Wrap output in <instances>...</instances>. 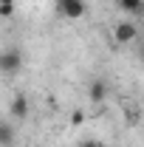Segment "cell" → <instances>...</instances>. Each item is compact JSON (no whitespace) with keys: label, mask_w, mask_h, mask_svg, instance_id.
Returning a JSON list of instances; mask_svg holds the SVG:
<instances>
[{"label":"cell","mask_w":144,"mask_h":147,"mask_svg":"<svg viewBox=\"0 0 144 147\" xmlns=\"http://www.w3.org/2000/svg\"><path fill=\"white\" fill-rule=\"evenodd\" d=\"M0 17H14V0H0Z\"/></svg>","instance_id":"9"},{"label":"cell","mask_w":144,"mask_h":147,"mask_svg":"<svg viewBox=\"0 0 144 147\" xmlns=\"http://www.w3.org/2000/svg\"><path fill=\"white\" fill-rule=\"evenodd\" d=\"M141 62H144V48H141Z\"/></svg>","instance_id":"12"},{"label":"cell","mask_w":144,"mask_h":147,"mask_svg":"<svg viewBox=\"0 0 144 147\" xmlns=\"http://www.w3.org/2000/svg\"><path fill=\"white\" fill-rule=\"evenodd\" d=\"M11 142H14V127L0 119V147H9Z\"/></svg>","instance_id":"7"},{"label":"cell","mask_w":144,"mask_h":147,"mask_svg":"<svg viewBox=\"0 0 144 147\" xmlns=\"http://www.w3.org/2000/svg\"><path fill=\"white\" fill-rule=\"evenodd\" d=\"M141 17H144V9H141Z\"/></svg>","instance_id":"13"},{"label":"cell","mask_w":144,"mask_h":147,"mask_svg":"<svg viewBox=\"0 0 144 147\" xmlns=\"http://www.w3.org/2000/svg\"><path fill=\"white\" fill-rule=\"evenodd\" d=\"M79 147H102V144H99V142H93V139H88V142H82Z\"/></svg>","instance_id":"11"},{"label":"cell","mask_w":144,"mask_h":147,"mask_svg":"<svg viewBox=\"0 0 144 147\" xmlns=\"http://www.w3.org/2000/svg\"><path fill=\"white\" fill-rule=\"evenodd\" d=\"M141 127H144V122H141Z\"/></svg>","instance_id":"14"},{"label":"cell","mask_w":144,"mask_h":147,"mask_svg":"<svg viewBox=\"0 0 144 147\" xmlns=\"http://www.w3.org/2000/svg\"><path fill=\"white\" fill-rule=\"evenodd\" d=\"M124 122L133 127V125H139V122H144L141 119V113H139V108L136 105H130V108H124Z\"/></svg>","instance_id":"8"},{"label":"cell","mask_w":144,"mask_h":147,"mask_svg":"<svg viewBox=\"0 0 144 147\" xmlns=\"http://www.w3.org/2000/svg\"><path fill=\"white\" fill-rule=\"evenodd\" d=\"M11 116H14V119H26V116H28V99H26L23 93H17V96L11 99Z\"/></svg>","instance_id":"4"},{"label":"cell","mask_w":144,"mask_h":147,"mask_svg":"<svg viewBox=\"0 0 144 147\" xmlns=\"http://www.w3.org/2000/svg\"><path fill=\"white\" fill-rule=\"evenodd\" d=\"M82 122H85V113H82V110H73V113H71V125H73V127H79Z\"/></svg>","instance_id":"10"},{"label":"cell","mask_w":144,"mask_h":147,"mask_svg":"<svg viewBox=\"0 0 144 147\" xmlns=\"http://www.w3.org/2000/svg\"><path fill=\"white\" fill-rule=\"evenodd\" d=\"M119 9H122L124 14H141L144 0H119Z\"/></svg>","instance_id":"6"},{"label":"cell","mask_w":144,"mask_h":147,"mask_svg":"<svg viewBox=\"0 0 144 147\" xmlns=\"http://www.w3.org/2000/svg\"><path fill=\"white\" fill-rule=\"evenodd\" d=\"M57 11L68 20H79L85 14V0H57Z\"/></svg>","instance_id":"2"},{"label":"cell","mask_w":144,"mask_h":147,"mask_svg":"<svg viewBox=\"0 0 144 147\" xmlns=\"http://www.w3.org/2000/svg\"><path fill=\"white\" fill-rule=\"evenodd\" d=\"M20 65H23V57H20L17 48H3L0 51V74L11 76V74L20 71Z\"/></svg>","instance_id":"1"},{"label":"cell","mask_w":144,"mask_h":147,"mask_svg":"<svg viewBox=\"0 0 144 147\" xmlns=\"http://www.w3.org/2000/svg\"><path fill=\"white\" fill-rule=\"evenodd\" d=\"M108 96V82L105 79H93V85H90V102H102Z\"/></svg>","instance_id":"5"},{"label":"cell","mask_w":144,"mask_h":147,"mask_svg":"<svg viewBox=\"0 0 144 147\" xmlns=\"http://www.w3.org/2000/svg\"><path fill=\"white\" fill-rule=\"evenodd\" d=\"M139 37V28L133 26V23H119L116 28H113V40L119 42V45H127V42H133Z\"/></svg>","instance_id":"3"}]
</instances>
